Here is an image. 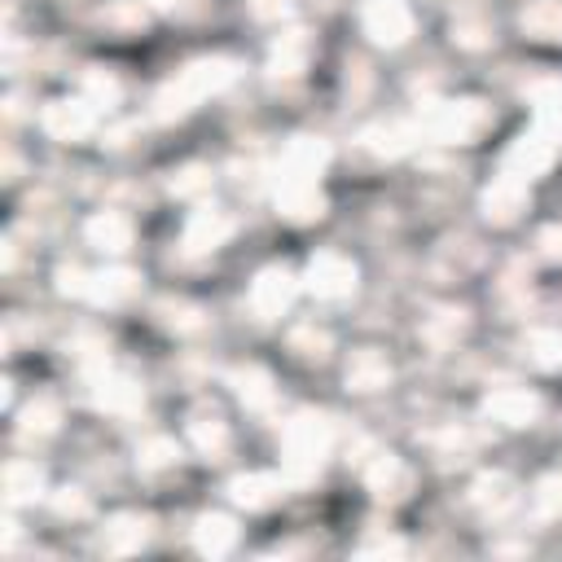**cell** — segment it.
Instances as JSON below:
<instances>
[{"label":"cell","mask_w":562,"mask_h":562,"mask_svg":"<svg viewBox=\"0 0 562 562\" xmlns=\"http://www.w3.org/2000/svg\"><path fill=\"white\" fill-rule=\"evenodd\" d=\"M522 356L536 364V369H549V373H562V329L544 325V329H531L522 338Z\"/></svg>","instance_id":"obj_37"},{"label":"cell","mask_w":562,"mask_h":562,"mask_svg":"<svg viewBox=\"0 0 562 562\" xmlns=\"http://www.w3.org/2000/svg\"><path fill=\"white\" fill-rule=\"evenodd\" d=\"M448 35H452V44H457L461 53H483V48H492V44H496V22H492V13H487V9L470 4V9H461V13L452 18Z\"/></svg>","instance_id":"obj_29"},{"label":"cell","mask_w":562,"mask_h":562,"mask_svg":"<svg viewBox=\"0 0 562 562\" xmlns=\"http://www.w3.org/2000/svg\"><path fill=\"white\" fill-rule=\"evenodd\" d=\"M211 184H215V171H211L206 162H184V167H176V171L167 176V193H171V198H180V202L206 198V193H211Z\"/></svg>","instance_id":"obj_38"},{"label":"cell","mask_w":562,"mask_h":562,"mask_svg":"<svg viewBox=\"0 0 562 562\" xmlns=\"http://www.w3.org/2000/svg\"><path fill=\"white\" fill-rule=\"evenodd\" d=\"M88 281H92V272L79 268V263H61L57 268V290L70 294V299H88Z\"/></svg>","instance_id":"obj_43"},{"label":"cell","mask_w":562,"mask_h":562,"mask_svg":"<svg viewBox=\"0 0 562 562\" xmlns=\"http://www.w3.org/2000/svg\"><path fill=\"white\" fill-rule=\"evenodd\" d=\"M334 149L321 136H294L277 158V180H321Z\"/></svg>","instance_id":"obj_22"},{"label":"cell","mask_w":562,"mask_h":562,"mask_svg":"<svg viewBox=\"0 0 562 562\" xmlns=\"http://www.w3.org/2000/svg\"><path fill=\"white\" fill-rule=\"evenodd\" d=\"M531 505L540 518H558L562 514V474H544L531 492Z\"/></svg>","instance_id":"obj_42"},{"label":"cell","mask_w":562,"mask_h":562,"mask_svg":"<svg viewBox=\"0 0 562 562\" xmlns=\"http://www.w3.org/2000/svg\"><path fill=\"white\" fill-rule=\"evenodd\" d=\"M246 4H250V13H255L259 22H281L294 0H246Z\"/></svg>","instance_id":"obj_47"},{"label":"cell","mask_w":562,"mask_h":562,"mask_svg":"<svg viewBox=\"0 0 562 562\" xmlns=\"http://www.w3.org/2000/svg\"><path fill=\"white\" fill-rule=\"evenodd\" d=\"M338 448V422L325 408H299L281 426V465L294 483H307L321 474V465Z\"/></svg>","instance_id":"obj_2"},{"label":"cell","mask_w":562,"mask_h":562,"mask_svg":"<svg viewBox=\"0 0 562 562\" xmlns=\"http://www.w3.org/2000/svg\"><path fill=\"white\" fill-rule=\"evenodd\" d=\"M316 57V35L307 26H285L268 44V75L272 79H299Z\"/></svg>","instance_id":"obj_16"},{"label":"cell","mask_w":562,"mask_h":562,"mask_svg":"<svg viewBox=\"0 0 562 562\" xmlns=\"http://www.w3.org/2000/svg\"><path fill=\"white\" fill-rule=\"evenodd\" d=\"M360 479L378 501H404L413 492V465L391 448H373L360 461Z\"/></svg>","instance_id":"obj_12"},{"label":"cell","mask_w":562,"mask_h":562,"mask_svg":"<svg viewBox=\"0 0 562 562\" xmlns=\"http://www.w3.org/2000/svg\"><path fill=\"white\" fill-rule=\"evenodd\" d=\"M180 465V443H176V435H167V430H149L140 443H136V470L140 474H167V470H176Z\"/></svg>","instance_id":"obj_32"},{"label":"cell","mask_w":562,"mask_h":562,"mask_svg":"<svg viewBox=\"0 0 562 562\" xmlns=\"http://www.w3.org/2000/svg\"><path fill=\"white\" fill-rule=\"evenodd\" d=\"M518 31L540 44H562V0H527L518 9Z\"/></svg>","instance_id":"obj_30"},{"label":"cell","mask_w":562,"mask_h":562,"mask_svg":"<svg viewBox=\"0 0 562 562\" xmlns=\"http://www.w3.org/2000/svg\"><path fill=\"white\" fill-rule=\"evenodd\" d=\"M277 189V215L290 224H312L325 215V193L321 180H272Z\"/></svg>","instance_id":"obj_23"},{"label":"cell","mask_w":562,"mask_h":562,"mask_svg":"<svg viewBox=\"0 0 562 562\" xmlns=\"http://www.w3.org/2000/svg\"><path fill=\"white\" fill-rule=\"evenodd\" d=\"M347 97L351 101H360V97H369V88H373V70L364 66V61H347Z\"/></svg>","instance_id":"obj_45"},{"label":"cell","mask_w":562,"mask_h":562,"mask_svg":"<svg viewBox=\"0 0 562 562\" xmlns=\"http://www.w3.org/2000/svg\"><path fill=\"white\" fill-rule=\"evenodd\" d=\"M237 540H241V527H237V518H228V514H198V522H193V549L202 553V558H224V553H233L237 549Z\"/></svg>","instance_id":"obj_28"},{"label":"cell","mask_w":562,"mask_h":562,"mask_svg":"<svg viewBox=\"0 0 562 562\" xmlns=\"http://www.w3.org/2000/svg\"><path fill=\"white\" fill-rule=\"evenodd\" d=\"M83 241L101 255H127L132 241H136V220L119 206H101L83 220Z\"/></svg>","instance_id":"obj_17"},{"label":"cell","mask_w":562,"mask_h":562,"mask_svg":"<svg viewBox=\"0 0 562 562\" xmlns=\"http://www.w3.org/2000/svg\"><path fill=\"white\" fill-rule=\"evenodd\" d=\"M492 105L479 97H448V101H426V110L417 114L422 136L439 140V145H470L492 127Z\"/></svg>","instance_id":"obj_3"},{"label":"cell","mask_w":562,"mask_h":562,"mask_svg":"<svg viewBox=\"0 0 562 562\" xmlns=\"http://www.w3.org/2000/svg\"><path fill=\"white\" fill-rule=\"evenodd\" d=\"M470 505L483 514V518H492V522H505L518 505H522V487H518V479L514 474H505V470H483L474 483H470Z\"/></svg>","instance_id":"obj_15"},{"label":"cell","mask_w":562,"mask_h":562,"mask_svg":"<svg viewBox=\"0 0 562 562\" xmlns=\"http://www.w3.org/2000/svg\"><path fill=\"white\" fill-rule=\"evenodd\" d=\"M61 426V400L57 395H35L22 413H18V430L26 435V439H44V435H53Z\"/></svg>","instance_id":"obj_36"},{"label":"cell","mask_w":562,"mask_h":562,"mask_svg":"<svg viewBox=\"0 0 562 562\" xmlns=\"http://www.w3.org/2000/svg\"><path fill=\"white\" fill-rule=\"evenodd\" d=\"M40 127L53 136V140H61V145H75V140H83V136H92V127H97V110L83 101V97H75V101H48L44 110H40Z\"/></svg>","instance_id":"obj_18"},{"label":"cell","mask_w":562,"mask_h":562,"mask_svg":"<svg viewBox=\"0 0 562 562\" xmlns=\"http://www.w3.org/2000/svg\"><path fill=\"white\" fill-rule=\"evenodd\" d=\"M483 413H487L492 422H501V426L522 430V426H536V422H540V413H544V395H540L536 386L505 382V386H492V391H487Z\"/></svg>","instance_id":"obj_11"},{"label":"cell","mask_w":562,"mask_h":562,"mask_svg":"<svg viewBox=\"0 0 562 562\" xmlns=\"http://www.w3.org/2000/svg\"><path fill=\"white\" fill-rule=\"evenodd\" d=\"M342 382L356 395H373V391H386L395 382V364L382 347H356L342 364Z\"/></svg>","instance_id":"obj_20"},{"label":"cell","mask_w":562,"mask_h":562,"mask_svg":"<svg viewBox=\"0 0 562 562\" xmlns=\"http://www.w3.org/2000/svg\"><path fill=\"white\" fill-rule=\"evenodd\" d=\"M233 237H237V215H233L228 206L206 202V206L189 211V220H184V228H180V246H176V250H180V259H206V255L224 250Z\"/></svg>","instance_id":"obj_5"},{"label":"cell","mask_w":562,"mask_h":562,"mask_svg":"<svg viewBox=\"0 0 562 562\" xmlns=\"http://www.w3.org/2000/svg\"><path fill=\"white\" fill-rule=\"evenodd\" d=\"M53 509H57L61 518H88V514H92V501H88L79 487H61V492H53Z\"/></svg>","instance_id":"obj_44"},{"label":"cell","mask_w":562,"mask_h":562,"mask_svg":"<svg viewBox=\"0 0 562 562\" xmlns=\"http://www.w3.org/2000/svg\"><path fill=\"white\" fill-rule=\"evenodd\" d=\"M527 206H531V180H522V176H514V171H496L492 184H487L483 198H479L483 220L496 224V228L518 224Z\"/></svg>","instance_id":"obj_10"},{"label":"cell","mask_w":562,"mask_h":562,"mask_svg":"<svg viewBox=\"0 0 562 562\" xmlns=\"http://www.w3.org/2000/svg\"><path fill=\"white\" fill-rule=\"evenodd\" d=\"M40 487H44V470H40L35 461L13 457V461L4 465V492H9V501H13V505H18V501L40 496Z\"/></svg>","instance_id":"obj_40"},{"label":"cell","mask_w":562,"mask_h":562,"mask_svg":"<svg viewBox=\"0 0 562 562\" xmlns=\"http://www.w3.org/2000/svg\"><path fill=\"white\" fill-rule=\"evenodd\" d=\"M417 136H422L417 119H378L356 136V149L373 162H391V158H404L417 145Z\"/></svg>","instance_id":"obj_13"},{"label":"cell","mask_w":562,"mask_h":562,"mask_svg":"<svg viewBox=\"0 0 562 562\" xmlns=\"http://www.w3.org/2000/svg\"><path fill=\"white\" fill-rule=\"evenodd\" d=\"M154 536V518L140 514V509H123V514H110L105 527H101V544L110 553H136L145 540Z\"/></svg>","instance_id":"obj_27"},{"label":"cell","mask_w":562,"mask_h":562,"mask_svg":"<svg viewBox=\"0 0 562 562\" xmlns=\"http://www.w3.org/2000/svg\"><path fill=\"white\" fill-rule=\"evenodd\" d=\"M465 334H470V312L457 307V303H439V307H430V312L417 321V338H422V347H430L435 356L457 351V342H461Z\"/></svg>","instance_id":"obj_19"},{"label":"cell","mask_w":562,"mask_h":562,"mask_svg":"<svg viewBox=\"0 0 562 562\" xmlns=\"http://www.w3.org/2000/svg\"><path fill=\"white\" fill-rule=\"evenodd\" d=\"M154 316H158V325L171 329L176 338H202V334L211 329V312H206L202 303H193V299H176V294L158 299Z\"/></svg>","instance_id":"obj_26"},{"label":"cell","mask_w":562,"mask_h":562,"mask_svg":"<svg viewBox=\"0 0 562 562\" xmlns=\"http://www.w3.org/2000/svg\"><path fill=\"white\" fill-rule=\"evenodd\" d=\"M88 395L110 417H136L140 404H145L140 378L132 369H123V364H110V360L97 364V369H88Z\"/></svg>","instance_id":"obj_8"},{"label":"cell","mask_w":562,"mask_h":562,"mask_svg":"<svg viewBox=\"0 0 562 562\" xmlns=\"http://www.w3.org/2000/svg\"><path fill=\"white\" fill-rule=\"evenodd\" d=\"M228 386H233V395H237V404H241L246 413L268 417V413H277V404H281L277 378H272V369L259 364V360L233 364V369H228Z\"/></svg>","instance_id":"obj_14"},{"label":"cell","mask_w":562,"mask_h":562,"mask_svg":"<svg viewBox=\"0 0 562 562\" xmlns=\"http://www.w3.org/2000/svg\"><path fill=\"white\" fill-rule=\"evenodd\" d=\"M496 299H501V307H509V312H522V307H527V299H531V281H527L522 263H509V268L501 272V281H496Z\"/></svg>","instance_id":"obj_41"},{"label":"cell","mask_w":562,"mask_h":562,"mask_svg":"<svg viewBox=\"0 0 562 562\" xmlns=\"http://www.w3.org/2000/svg\"><path fill=\"white\" fill-rule=\"evenodd\" d=\"M522 97L536 105V119L562 127V79H558V75H540V79H531V83L522 88Z\"/></svg>","instance_id":"obj_39"},{"label":"cell","mask_w":562,"mask_h":562,"mask_svg":"<svg viewBox=\"0 0 562 562\" xmlns=\"http://www.w3.org/2000/svg\"><path fill=\"white\" fill-rule=\"evenodd\" d=\"M558 158H562V127L536 119V127L522 132V136L505 149L501 171H514V176H522V180H536V176H544Z\"/></svg>","instance_id":"obj_7"},{"label":"cell","mask_w":562,"mask_h":562,"mask_svg":"<svg viewBox=\"0 0 562 562\" xmlns=\"http://www.w3.org/2000/svg\"><path fill=\"white\" fill-rule=\"evenodd\" d=\"M140 281L145 277L136 268H101L88 281V303H97V307H127L140 294Z\"/></svg>","instance_id":"obj_25"},{"label":"cell","mask_w":562,"mask_h":562,"mask_svg":"<svg viewBox=\"0 0 562 562\" xmlns=\"http://www.w3.org/2000/svg\"><path fill=\"white\" fill-rule=\"evenodd\" d=\"M422 443L439 457V461H465L470 452H474V430H465V426H457V422H443V426H435V430H426L422 435Z\"/></svg>","instance_id":"obj_34"},{"label":"cell","mask_w":562,"mask_h":562,"mask_svg":"<svg viewBox=\"0 0 562 562\" xmlns=\"http://www.w3.org/2000/svg\"><path fill=\"white\" fill-rule=\"evenodd\" d=\"M360 35L378 48H404L417 35V13L408 0H364L356 9Z\"/></svg>","instance_id":"obj_6"},{"label":"cell","mask_w":562,"mask_h":562,"mask_svg":"<svg viewBox=\"0 0 562 562\" xmlns=\"http://www.w3.org/2000/svg\"><path fill=\"white\" fill-rule=\"evenodd\" d=\"M404 549H408V544H404L400 536H369L356 553H364V558H369V553H404Z\"/></svg>","instance_id":"obj_48"},{"label":"cell","mask_w":562,"mask_h":562,"mask_svg":"<svg viewBox=\"0 0 562 562\" xmlns=\"http://www.w3.org/2000/svg\"><path fill=\"white\" fill-rule=\"evenodd\" d=\"M184 435H189V448L198 452V457H206V461H224V457H233V426L220 417V413H193L189 417V426H184Z\"/></svg>","instance_id":"obj_24"},{"label":"cell","mask_w":562,"mask_h":562,"mask_svg":"<svg viewBox=\"0 0 562 562\" xmlns=\"http://www.w3.org/2000/svg\"><path fill=\"white\" fill-rule=\"evenodd\" d=\"M140 4H149V9H158V13H189L193 9V0H140Z\"/></svg>","instance_id":"obj_49"},{"label":"cell","mask_w":562,"mask_h":562,"mask_svg":"<svg viewBox=\"0 0 562 562\" xmlns=\"http://www.w3.org/2000/svg\"><path fill=\"white\" fill-rule=\"evenodd\" d=\"M303 285H307V294H312L316 303L342 307V303H351L356 290H360V263H356L347 250H338V246H321V250L307 259Z\"/></svg>","instance_id":"obj_4"},{"label":"cell","mask_w":562,"mask_h":562,"mask_svg":"<svg viewBox=\"0 0 562 562\" xmlns=\"http://www.w3.org/2000/svg\"><path fill=\"white\" fill-rule=\"evenodd\" d=\"M237 79H241V61H237V57H228V53L193 57V61H184L176 75H167V79L154 88L149 114H154L158 123H171V119H180V114L198 110L206 97L228 92Z\"/></svg>","instance_id":"obj_1"},{"label":"cell","mask_w":562,"mask_h":562,"mask_svg":"<svg viewBox=\"0 0 562 562\" xmlns=\"http://www.w3.org/2000/svg\"><path fill=\"white\" fill-rule=\"evenodd\" d=\"M79 97L92 105V110H114L123 101V79L110 70V66H88L79 75Z\"/></svg>","instance_id":"obj_33"},{"label":"cell","mask_w":562,"mask_h":562,"mask_svg":"<svg viewBox=\"0 0 562 562\" xmlns=\"http://www.w3.org/2000/svg\"><path fill=\"white\" fill-rule=\"evenodd\" d=\"M536 250H540L544 259H562V224H544V228L536 233Z\"/></svg>","instance_id":"obj_46"},{"label":"cell","mask_w":562,"mask_h":562,"mask_svg":"<svg viewBox=\"0 0 562 562\" xmlns=\"http://www.w3.org/2000/svg\"><path fill=\"white\" fill-rule=\"evenodd\" d=\"M97 26L110 35H140L145 31V4L140 0H105L97 9Z\"/></svg>","instance_id":"obj_35"},{"label":"cell","mask_w":562,"mask_h":562,"mask_svg":"<svg viewBox=\"0 0 562 562\" xmlns=\"http://www.w3.org/2000/svg\"><path fill=\"white\" fill-rule=\"evenodd\" d=\"M294 294H299V277L285 263H263L246 285V307L255 312V321H281Z\"/></svg>","instance_id":"obj_9"},{"label":"cell","mask_w":562,"mask_h":562,"mask_svg":"<svg viewBox=\"0 0 562 562\" xmlns=\"http://www.w3.org/2000/svg\"><path fill=\"white\" fill-rule=\"evenodd\" d=\"M290 483L294 479L290 474H277V470H246V474H237L228 483V496H233V505H241L250 514H263V509L281 505V496H285Z\"/></svg>","instance_id":"obj_21"},{"label":"cell","mask_w":562,"mask_h":562,"mask_svg":"<svg viewBox=\"0 0 562 562\" xmlns=\"http://www.w3.org/2000/svg\"><path fill=\"white\" fill-rule=\"evenodd\" d=\"M285 347L299 356V360H325L329 351H334V329L329 325H321V321H294L290 329H285Z\"/></svg>","instance_id":"obj_31"}]
</instances>
